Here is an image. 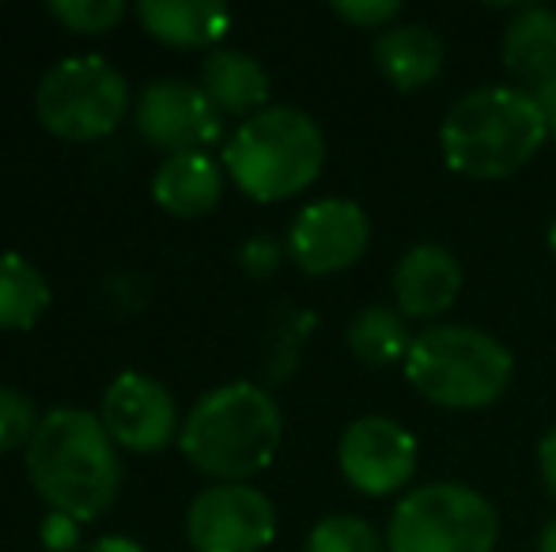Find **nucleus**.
<instances>
[{
	"label": "nucleus",
	"mask_w": 556,
	"mask_h": 552,
	"mask_svg": "<svg viewBox=\"0 0 556 552\" xmlns=\"http://www.w3.org/2000/svg\"><path fill=\"white\" fill-rule=\"evenodd\" d=\"M38 121L53 137H106L129 111V80L103 53H73L53 61L35 91Z\"/></svg>",
	"instance_id": "nucleus-7"
},
{
	"label": "nucleus",
	"mask_w": 556,
	"mask_h": 552,
	"mask_svg": "<svg viewBox=\"0 0 556 552\" xmlns=\"http://www.w3.org/2000/svg\"><path fill=\"white\" fill-rule=\"evenodd\" d=\"M397 12H402L397 0H337L333 4V15H341L344 23H356V27H382Z\"/></svg>",
	"instance_id": "nucleus-24"
},
{
	"label": "nucleus",
	"mask_w": 556,
	"mask_h": 552,
	"mask_svg": "<svg viewBox=\"0 0 556 552\" xmlns=\"http://www.w3.org/2000/svg\"><path fill=\"white\" fill-rule=\"evenodd\" d=\"M534 103H538V111H542L549 137H556V76H549L545 84H538V88H534Z\"/></svg>",
	"instance_id": "nucleus-28"
},
{
	"label": "nucleus",
	"mask_w": 556,
	"mask_h": 552,
	"mask_svg": "<svg viewBox=\"0 0 556 552\" xmlns=\"http://www.w3.org/2000/svg\"><path fill=\"white\" fill-rule=\"evenodd\" d=\"M46 12L58 23H65L68 30L80 35H103L125 15V0H50Z\"/></svg>",
	"instance_id": "nucleus-22"
},
{
	"label": "nucleus",
	"mask_w": 556,
	"mask_h": 552,
	"mask_svg": "<svg viewBox=\"0 0 556 552\" xmlns=\"http://www.w3.org/2000/svg\"><path fill=\"white\" fill-rule=\"evenodd\" d=\"M88 552H144V545H137L132 538H122V534H111V538L96 541Z\"/></svg>",
	"instance_id": "nucleus-29"
},
{
	"label": "nucleus",
	"mask_w": 556,
	"mask_h": 552,
	"mask_svg": "<svg viewBox=\"0 0 556 552\" xmlns=\"http://www.w3.org/2000/svg\"><path fill=\"white\" fill-rule=\"evenodd\" d=\"M375 65L397 91H420L443 68V42L420 23L387 27L375 38Z\"/></svg>",
	"instance_id": "nucleus-15"
},
{
	"label": "nucleus",
	"mask_w": 556,
	"mask_h": 552,
	"mask_svg": "<svg viewBox=\"0 0 556 552\" xmlns=\"http://www.w3.org/2000/svg\"><path fill=\"white\" fill-rule=\"evenodd\" d=\"M303 552H387L371 523L356 515H326L307 534Z\"/></svg>",
	"instance_id": "nucleus-21"
},
{
	"label": "nucleus",
	"mask_w": 556,
	"mask_h": 552,
	"mask_svg": "<svg viewBox=\"0 0 556 552\" xmlns=\"http://www.w3.org/2000/svg\"><path fill=\"white\" fill-rule=\"evenodd\" d=\"M500 515L481 492L454 480L413 488L387 526V552H492Z\"/></svg>",
	"instance_id": "nucleus-6"
},
{
	"label": "nucleus",
	"mask_w": 556,
	"mask_h": 552,
	"mask_svg": "<svg viewBox=\"0 0 556 552\" xmlns=\"http://www.w3.org/2000/svg\"><path fill=\"white\" fill-rule=\"evenodd\" d=\"M137 20L160 42L170 46H213L231 27V12L220 0H140Z\"/></svg>",
	"instance_id": "nucleus-16"
},
{
	"label": "nucleus",
	"mask_w": 556,
	"mask_h": 552,
	"mask_svg": "<svg viewBox=\"0 0 556 552\" xmlns=\"http://www.w3.org/2000/svg\"><path fill=\"white\" fill-rule=\"evenodd\" d=\"M224 193V170L208 152H178L160 163L152 197L170 216H205Z\"/></svg>",
	"instance_id": "nucleus-14"
},
{
	"label": "nucleus",
	"mask_w": 556,
	"mask_h": 552,
	"mask_svg": "<svg viewBox=\"0 0 556 552\" xmlns=\"http://www.w3.org/2000/svg\"><path fill=\"white\" fill-rule=\"evenodd\" d=\"M326 163V137L300 106L250 114L224 147V167L247 197L285 201L307 190Z\"/></svg>",
	"instance_id": "nucleus-4"
},
{
	"label": "nucleus",
	"mask_w": 556,
	"mask_h": 552,
	"mask_svg": "<svg viewBox=\"0 0 556 552\" xmlns=\"http://www.w3.org/2000/svg\"><path fill=\"white\" fill-rule=\"evenodd\" d=\"M371 243L367 213L349 197H323L300 208L288 231V254L311 277H330L356 266Z\"/></svg>",
	"instance_id": "nucleus-9"
},
{
	"label": "nucleus",
	"mask_w": 556,
	"mask_h": 552,
	"mask_svg": "<svg viewBox=\"0 0 556 552\" xmlns=\"http://www.w3.org/2000/svg\"><path fill=\"white\" fill-rule=\"evenodd\" d=\"M538 465H542V477H545V488L556 500V427L542 435V447H538Z\"/></svg>",
	"instance_id": "nucleus-27"
},
{
	"label": "nucleus",
	"mask_w": 556,
	"mask_h": 552,
	"mask_svg": "<svg viewBox=\"0 0 556 552\" xmlns=\"http://www.w3.org/2000/svg\"><path fill=\"white\" fill-rule=\"evenodd\" d=\"M280 254H285V251H280L277 239L257 235V239H250V243L242 246V266H247L254 277H265V273H273V269H277Z\"/></svg>",
	"instance_id": "nucleus-26"
},
{
	"label": "nucleus",
	"mask_w": 556,
	"mask_h": 552,
	"mask_svg": "<svg viewBox=\"0 0 556 552\" xmlns=\"http://www.w3.org/2000/svg\"><path fill=\"white\" fill-rule=\"evenodd\" d=\"M137 129L155 147L178 155L213 147L224 133V121L201 84L152 80L137 99Z\"/></svg>",
	"instance_id": "nucleus-11"
},
{
	"label": "nucleus",
	"mask_w": 556,
	"mask_h": 552,
	"mask_svg": "<svg viewBox=\"0 0 556 552\" xmlns=\"http://www.w3.org/2000/svg\"><path fill=\"white\" fill-rule=\"evenodd\" d=\"M504 68L527 84L556 76V12L553 8H519L504 30Z\"/></svg>",
	"instance_id": "nucleus-18"
},
{
	"label": "nucleus",
	"mask_w": 556,
	"mask_h": 552,
	"mask_svg": "<svg viewBox=\"0 0 556 552\" xmlns=\"http://www.w3.org/2000/svg\"><path fill=\"white\" fill-rule=\"evenodd\" d=\"M511 352L473 325H428L405 356L413 390L443 409L492 406L511 383Z\"/></svg>",
	"instance_id": "nucleus-5"
},
{
	"label": "nucleus",
	"mask_w": 556,
	"mask_h": 552,
	"mask_svg": "<svg viewBox=\"0 0 556 552\" xmlns=\"http://www.w3.org/2000/svg\"><path fill=\"white\" fill-rule=\"evenodd\" d=\"M38 534H42L46 549L68 552L80 541V523H76L73 515H65V511H50V515L42 518V526H38Z\"/></svg>",
	"instance_id": "nucleus-25"
},
{
	"label": "nucleus",
	"mask_w": 556,
	"mask_h": 552,
	"mask_svg": "<svg viewBox=\"0 0 556 552\" xmlns=\"http://www.w3.org/2000/svg\"><path fill=\"white\" fill-rule=\"evenodd\" d=\"M337 462L356 492L390 496L413 480L417 439L390 416H359L344 427Z\"/></svg>",
	"instance_id": "nucleus-10"
},
{
	"label": "nucleus",
	"mask_w": 556,
	"mask_h": 552,
	"mask_svg": "<svg viewBox=\"0 0 556 552\" xmlns=\"http://www.w3.org/2000/svg\"><path fill=\"white\" fill-rule=\"evenodd\" d=\"M549 129L534 95L519 88H477L443 118V155L451 170L496 182L522 170L545 144Z\"/></svg>",
	"instance_id": "nucleus-3"
},
{
	"label": "nucleus",
	"mask_w": 556,
	"mask_h": 552,
	"mask_svg": "<svg viewBox=\"0 0 556 552\" xmlns=\"http://www.w3.org/2000/svg\"><path fill=\"white\" fill-rule=\"evenodd\" d=\"M38 420L42 416L35 413V406H30L27 394L15 390V386H0V454H8V450L30 442Z\"/></svg>",
	"instance_id": "nucleus-23"
},
{
	"label": "nucleus",
	"mask_w": 556,
	"mask_h": 552,
	"mask_svg": "<svg viewBox=\"0 0 556 552\" xmlns=\"http://www.w3.org/2000/svg\"><path fill=\"white\" fill-rule=\"evenodd\" d=\"M50 307L42 269L23 254L0 251V330H30Z\"/></svg>",
	"instance_id": "nucleus-19"
},
{
	"label": "nucleus",
	"mask_w": 556,
	"mask_h": 552,
	"mask_svg": "<svg viewBox=\"0 0 556 552\" xmlns=\"http://www.w3.org/2000/svg\"><path fill=\"white\" fill-rule=\"evenodd\" d=\"M549 246H553V254H556V220H553V228H549Z\"/></svg>",
	"instance_id": "nucleus-31"
},
{
	"label": "nucleus",
	"mask_w": 556,
	"mask_h": 552,
	"mask_svg": "<svg viewBox=\"0 0 556 552\" xmlns=\"http://www.w3.org/2000/svg\"><path fill=\"white\" fill-rule=\"evenodd\" d=\"M201 91L220 114H257V106L269 99V73L250 53L216 46L201 61Z\"/></svg>",
	"instance_id": "nucleus-17"
},
{
	"label": "nucleus",
	"mask_w": 556,
	"mask_h": 552,
	"mask_svg": "<svg viewBox=\"0 0 556 552\" xmlns=\"http://www.w3.org/2000/svg\"><path fill=\"white\" fill-rule=\"evenodd\" d=\"M280 406L254 383H224L193 401L178 447L208 477L227 485L262 473L280 447Z\"/></svg>",
	"instance_id": "nucleus-2"
},
{
	"label": "nucleus",
	"mask_w": 556,
	"mask_h": 552,
	"mask_svg": "<svg viewBox=\"0 0 556 552\" xmlns=\"http://www.w3.org/2000/svg\"><path fill=\"white\" fill-rule=\"evenodd\" d=\"M99 420L114 442H122L125 450H137V454L163 450L175 439V432H182L170 390L144 371H122L106 386Z\"/></svg>",
	"instance_id": "nucleus-12"
},
{
	"label": "nucleus",
	"mask_w": 556,
	"mask_h": 552,
	"mask_svg": "<svg viewBox=\"0 0 556 552\" xmlns=\"http://www.w3.org/2000/svg\"><path fill=\"white\" fill-rule=\"evenodd\" d=\"M349 348L356 352V360L371 363V368H390V363L409 356L413 333L405 325V318L390 307H367L352 318L349 325Z\"/></svg>",
	"instance_id": "nucleus-20"
},
{
	"label": "nucleus",
	"mask_w": 556,
	"mask_h": 552,
	"mask_svg": "<svg viewBox=\"0 0 556 552\" xmlns=\"http://www.w3.org/2000/svg\"><path fill=\"white\" fill-rule=\"evenodd\" d=\"M538 552H556V518L542 530V538H538Z\"/></svg>",
	"instance_id": "nucleus-30"
},
{
	"label": "nucleus",
	"mask_w": 556,
	"mask_h": 552,
	"mask_svg": "<svg viewBox=\"0 0 556 552\" xmlns=\"http://www.w3.org/2000/svg\"><path fill=\"white\" fill-rule=\"evenodd\" d=\"M27 473L50 511L76 523L99 518L117 496L122 465L103 420L88 409H50L27 442Z\"/></svg>",
	"instance_id": "nucleus-1"
},
{
	"label": "nucleus",
	"mask_w": 556,
	"mask_h": 552,
	"mask_svg": "<svg viewBox=\"0 0 556 552\" xmlns=\"http://www.w3.org/2000/svg\"><path fill=\"white\" fill-rule=\"evenodd\" d=\"M273 534V500L250 485H208L186 511V538L198 552H262Z\"/></svg>",
	"instance_id": "nucleus-8"
},
{
	"label": "nucleus",
	"mask_w": 556,
	"mask_h": 552,
	"mask_svg": "<svg viewBox=\"0 0 556 552\" xmlns=\"http://www.w3.org/2000/svg\"><path fill=\"white\" fill-rule=\"evenodd\" d=\"M462 292V266L446 246L420 243L397 261L394 299L402 318H440Z\"/></svg>",
	"instance_id": "nucleus-13"
}]
</instances>
